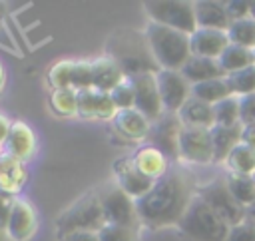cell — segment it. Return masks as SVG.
<instances>
[{
	"label": "cell",
	"mask_w": 255,
	"mask_h": 241,
	"mask_svg": "<svg viewBox=\"0 0 255 241\" xmlns=\"http://www.w3.org/2000/svg\"><path fill=\"white\" fill-rule=\"evenodd\" d=\"M197 187L199 185L187 167L171 165V169L159 177L143 197L135 201L141 225L149 229L179 225L187 207L197 195Z\"/></svg>",
	"instance_id": "6da1fadb"
},
{
	"label": "cell",
	"mask_w": 255,
	"mask_h": 241,
	"mask_svg": "<svg viewBox=\"0 0 255 241\" xmlns=\"http://www.w3.org/2000/svg\"><path fill=\"white\" fill-rule=\"evenodd\" d=\"M128 78L143 74V72H159L151 48L147 44V38L143 32L135 30H118L108 40V54Z\"/></svg>",
	"instance_id": "7a4b0ae2"
},
{
	"label": "cell",
	"mask_w": 255,
	"mask_h": 241,
	"mask_svg": "<svg viewBox=\"0 0 255 241\" xmlns=\"http://www.w3.org/2000/svg\"><path fill=\"white\" fill-rule=\"evenodd\" d=\"M143 34L161 70H181L185 62L191 58L189 34L167 28L163 24H155V22H149Z\"/></svg>",
	"instance_id": "3957f363"
},
{
	"label": "cell",
	"mask_w": 255,
	"mask_h": 241,
	"mask_svg": "<svg viewBox=\"0 0 255 241\" xmlns=\"http://www.w3.org/2000/svg\"><path fill=\"white\" fill-rule=\"evenodd\" d=\"M177 229L189 241H227L231 225H227L199 195H195Z\"/></svg>",
	"instance_id": "277c9868"
},
{
	"label": "cell",
	"mask_w": 255,
	"mask_h": 241,
	"mask_svg": "<svg viewBox=\"0 0 255 241\" xmlns=\"http://www.w3.org/2000/svg\"><path fill=\"white\" fill-rule=\"evenodd\" d=\"M106 225H108V219H106L104 205H102L98 189L84 193L68 209H64L56 219V227H58L60 235L74 233V231H96V233H100Z\"/></svg>",
	"instance_id": "5b68a950"
},
{
	"label": "cell",
	"mask_w": 255,
	"mask_h": 241,
	"mask_svg": "<svg viewBox=\"0 0 255 241\" xmlns=\"http://www.w3.org/2000/svg\"><path fill=\"white\" fill-rule=\"evenodd\" d=\"M143 10L149 16V22L163 24L167 28L193 34L197 30L195 20V2L187 0H149L143 2Z\"/></svg>",
	"instance_id": "8992f818"
},
{
	"label": "cell",
	"mask_w": 255,
	"mask_h": 241,
	"mask_svg": "<svg viewBox=\"0 0 255 241\" xmlns=\"http://www.w3.org/2000/svg\"><path fill=\"white\" fill-rule=\"evenodd\" d=\"M197 195L231 227H235L247 219V209L231 193L227 177H215L213 181L199 185Z\"/></svg>",
	"instance_id": "52a82bcc"
},
{
	"label": "cell",
	"mask_w": 255,
	"mask_h": 241,
	"mask_svg": "<svg viewBox=\"0 0 255 241\" xmlns=\"http://www.w3.org/2000/svg\"><path fill=\"white\" fill-rule=\"evenodd\" d=\"M104 213L110 225H122V227H133L139 229L141 221L137 215L135 199H131L116 181H108L102 187H98Z\"/></svg>",
	"instance_id": "ba28073f"
},
{
	"label": "cell",
	"mask_w": 255,
	"mask_h": 241,
	"mask_svg": "<svg viewBox=\"0 0 255 241\" xmlns=\"http://www.w3.org/2000/svg\"><path fill=\"white\" fill-rule=\"evenodd\" d=\"M179 161L193 163V165L215 163L211 129L183 127L179 135Z\"/></svg>",
	"instance_id": "9c48e42d"
},
{
	"label": "cell",
	"mask_w": 255,
	"mask_h": 241,
	"mask_svg": "<svg viewBox=\"0 0 255 241\" xmlns=\"http://www.w3.org/2000/svg\"><path fill=\"white\" fill-rule=\"evenodd\" d=\"M129 82L135 92V110L139 114H143L151 123L161 120L165 114V108H163V102L159 96L155 72H143V74L131 76Z\"/></svg>",
	"instance_id": "30bf717a"
},
{
	"label": "cell",
	"mask_w": 255,
	"mask_h": 241,
	"mask_svg": "<svg viewBox=\"0 0 255 241\" xmlns=\"http://www.w3.org/2000/svg\"><path fill=\"white\" fill-rule=\"evenodd\" d=\"M155 76L165 112L177 114L191 98V82L181 74V70H159Z\"/></svg>",
	"instance_id": "8fae6325"
},
{
	"label": "cell",
	"mask_w": 255,
	"mask_h": 241,
	"mask_svg": "<svg viewBox=\"0 0 255 241\" xmlns=\"http://www.w3.org/2000/svg\"><path fill=\"white\" fill-rule=\"evenodd\" d=\"M183 123L177 114L165 112L161 120L151 123V131L147 135L149 145L161 149L169 159H179V135H181Z\"/></svg>",
	"instance_id": "7c38bea8"
},
{
	"label": "cell",
	"mask_w": 255,
	"mask_h": 241,
	"mask_svg": "<svg viewBox=\"0 0 255 241\" xmlns=\"http://www.w3.org/2000/svg\"><path fill=\"white\" fill-rule=\"evenodd\" d=\"M118 108L110 94L98 92L94 88L78 92V116L84 120H104L114 121Z\"/></svg>",
	"instance_id": "4fadbf2b"
},
{
	"label": "cell",
	"mask_w": 255,
	"mask_h": 241,
	"mask_svg": "<svg viewBox=\"0 0 255 241\" xmlns=\"http://www.w3.org/2000/svg\"><path fill=\"white\" fill-rule=\"evenodd\" d=\"M116 183L131 197V199H139V197H143L151 187H153V179H149L147 175H143L137 167H135V163H133V159L131 157H122L118 163H116Z\"/></svg>",
	"instance_id": "5bb4252c"
},
{
	"label": "cell",
	"mask_w": 255,
	"mask_h": 241,
	"mask_svg": "<svg viewBox=\"0 0 255 241\" xmlns=\"http://www.w3.org/2000/svg\"><path fill=\"white\" fill-rule=\"evenodd\" d=\"M6 229L12 237V241H28L38 229V215H36L34 205L22 197H16V203H14V209L8 219Z\"/></svg>",
	"instance_id": "9a60e30c"
},
{
	"label": "cell",
	"mask_w": 255,
	"mask_h": 241,
	"mask_svg": "<svg viewBox=\"0 0 255 241\" xmlns=\"http://www.w3.org/2000/svg\"><path fill=\"white\" fill-rule=\"evenodd\" d=\"M191 56H199V58H213L219 60L221 54L229 48L231 40L227 36V32L221 30H209V28H197L191 36Z\"/></svg>",
	"instance_id": "2e32d148"
},
{
	"label": "cell",
	"mask_w": 255,
	"mask_h": 241,
	"mask_svg": "<svg viewBox=\"0 0 255 241\" xmlns=\"http://www.w3.org/2000/svg\"><path fill=\"white\" fill-rule=\"evenodd\" d=\"M2 147H4V153L12 155L20 161H28L36 153V133L26 121L16 120V121H12L10 133Z\"/></svg>",
	"instance_id": "e0dca14e"
},
{
	"label": "cell",
	"mask_w": 255,
	"mask_h": 241,
	"mask_svg": "<svg viewBox=\"0 0 255 241\" xmlns=\"http://www.w3.org/2000/svg\"><path fill=\"white\" fill-rule=\"evenodd\" d=\"M114 127L120 135H124L126 141H141V139H147L151 131V121L143 114H139L135 108L120 110L114 118Z\"/></svg>",
	"instance_id": "ac0fdd59"
},
{
	"label": "cell",
	"mask_w": 255,
	"mask_h": 241,
	"mask_svg": "<svg viewBox=\"0 0 255 241\" xmlns=\"http://www.w3.org/2000/svg\"><path fill=\"white\" fill-rule=\"evenodd\" d=\"M133 163H135V167L143 173V175H147L149 179H153V181H157L159 177H163L169 169H171V163H169V157L161 151V149H157V147H153V145H143V147H139L135 153H133Z\"/></svg>",
	"instance_id": "d6986e66"
},
{
	"label": "cell",
	"mask_w": 255,
	"mask_h": 241,
	"mask_svg": "<svg viewBox=\"0 0 255 241\" xmlns=\"http://www.w3.org/2000/svg\"><path fill=\"white\" fill-rule=\"evenodd\" d=\"M195 20H197V28H209L221 32H227L233 24L227 6L223 2H211V0L195 2Z\"/></svg>",
	"instance_id": "ffe728a7"
},
{
	"label": "cell",
	"mask_w": 255,
	"mask_h": 241,
	"mask_svg": "<svg viewBox=\"0 0 255 241\" xmlns=\"http://www.w3.org/2000/svg\"><path fill=\"white\" fill-rule=\"evenodd\" d=\"M92 72H94V90L104 94H112V90H116L128 78L124 70L110 56H100L92 60Z\"/></svg>",
	"instance_id": "44dd1931"
},
{
	"label": "cell",
	"mask_w": 255,
	"mask_h": 241,
	"mask_svg": "<svg viewBox=\"0 0 255 241\" xmlns=\"http://www.w3.org/2000/svg\"><path fill=\"white\" fill-rule=\"evenodd\" d=\"M28 179L26 161H20L8 153L0 155V191L18 195Z\"/></svg>",
	"instance_id": "7402d4cb"
},
{
	"label": "cell",
	"mask_w": 255,
	"mask_h": 241,
	"mask_svg": "<svg viewBox=\"0 0 255 241\" xmlns=\"http://www.w3.org/2000/svg\"><path fill=\"white\" fill-rule=\"evenodd\" d=\"M183 127H203V129H211L215 127V112L213 106L197 100V98H189L185 102V106L177 112Z\"/></svg>",
	"instance_id": "603a6c76"
},
{
	"label": "cell",
	"mask_w": 255,
	"mask_h": 241,
	"mask_svg": "<svg viewBox=\"0 0 255 241\" xmlns=\"http://www.w3.org/2000/svg\"><path fill=\"white\" fill-rule=\"evenodd\" d=\"M181 74L193 84H201L207 80H217V78H227L225 70L221 68L219 60L213 58H199V56H191L185 66L181 68Z\"/></svg>",
	"instance_id": "cb8c5ba5"
},
{
	"label": "cell",
	"mask_w": 255,
	"mask_h": 241,
	"mask_svg": "<svg viewBox=\"0 0 255 241\" xmlns=\"http://www.w3.org/2000/svg\"><path fill=\"white\" fill-rule=\"evenodd\" d=\"M241 133H243V123L229 125V127L227 125H215V127H211L215 163H225V159L233 151V147L241 143Z\"/></svg>",
	"instance_id": "d4e9b609"
},
{
	"label": "cell",
	"mask_w": 255,
	"mask_h": 241,
	"mask_svg": "<svg viewBox=\"0 0 255 241\" xmlns=\"http://www.w3.org/2000/svg\"><path fill=\"white\" fill-rule=\"evenodd\" d=\"M191 96L209 104V106H215V104L227 100L229 96H233V92H231V86H229L227 78H217V80H207V82H201V84H193Z\"/></svg>",
	"instance_id": "484cf974"
},
{
	"label": "cell",
	"mask_w": 255,
	"mask_h": 241,
	"mask_svg": "<svg viewBox=\"0 0 255 241\" xmlns=\"http://www.w3.org/2000/svg\"><path fill=\"white\" fill-rule=\"evenodd\" d=\"M219 64H221V68L225 70L227 76L237 74L245 68L255 66V50H249V48H243V46H237V44H229V48L221 54Z\"/></svg>",
	"instance_id": "4316f807"
},
{
	"label": "cell",
	"mask_w": 255,
	"mask_h": 241,
	"mask_svg": "<svg viewBox=\"0 0 255 241\" xmlns=\"http://www.w3.org/2000/svg\"><path fill=\"white\" fill-rule=\"evenodd\" d=\"M229 173H239V175H255V149L249 147L247 143H239L233 147V151L227 155L225 163Z\"/></svg>",
	"instance_id": "83f0119b"
},
{
	"label": "cell",
	"mask_w": 255,
	"mask_h": 241,
	"mask_svg": "<svg viewBox=\"0 0 255 241\" xmlns=\"http://www.w3.org/2000/svg\"><path fill=\"white\" fill-rule=\"evenodd\" d=\"M227 183L231 193L235 195V199L249 209L251 205H255V179L251 175H239V173H227Z\"/></svg>",
	"instance_id": "f1b7e54d"
},
{
	"label": "cell",
	"mask_w": 255,
	"mask_h": 241,
	"mask_svg": "<svg viewBox=\"0 0 255 241\" xmlns=\"http://www.w3.org/2000/svg\"><path fill=\"white\" fill-rule=\"evenodd\" d=\"M215 112V125H237L241 123V98L239 96H229L227 100L219 102L213 106Z\"/></svg>",
	"instance_id": "f546056e"
},
{
	"label": "cell",
	"mask_w": 255,
	"mask_h": 241,
	"mask_svg": "<svg viewBox=\"0 0 255 241\" xmlns=\"http://www.w3.org/2000/svg\"><path fill=\"white\" fill-rule=\"evenodd\" d=\"M50 108L60 118L78 116V92L74 90H54L50 96Z\"/></svg>",
	"instance_id": "4dcf8cb0"
},
{
	"label": "cell",
	"mask_w": 255,
	"mask_h": 241,
	"mask_svg": "<svg viewBox=\"0 0 255 241\" xmlns=\"http://www.w3.org/2000/svg\"><path fill=\"white\" fill-rule=\"evenodd\" d=\"M227 36H229L231 44L255 50V20L253 18H245V20L233 22L231 28L227 30Z\"/></svg>",
	"instance_id": "1f68e13d"
},
{
	"label": "cell",
	"mask_w": 255,
	"mask_h": 241,
	"mask_svg": "<svg viewBox=\"0 0 255 241\" xmlns=\"http://www.w3.org/2000/svg\"><path fill=\"white\" fill-rule=\"evenodd\" d=\"M72 70H74V60H58L48 72V80L52 88L72 90Z\"/></svg>",
	"instance_id": "d6a6232c"
},
{
	"label": "cell",
	"mask_w": 255,
	"mask_h": 241,
	"mask_svg": "<svg viewBox=\"0 0 255 241\" xmlns=\"http://www.w3.org/2000/svg\"><path fill=\"white\" fill-rule=\"evenodd\" d=\"M227 82L231 86V92L235 96H249V94H255V66L251 68H245L237 74H231L227 76Z\"/></svg>",
	"instance_id": "836d02e7"
},
{
	"label": "cell",
	"mask_w": 255,
	"mask_h": 241,
	"mask_svg": "<svg viewBox=\"0 0 255 241\" xmlns=\"http://www.w3.org/2000/svg\"><path fill=\"white\" fill-rule=\"evenodd\" d=\"M94 88V72H92V62L88 60H74V70H72V90L74 92H84Z\"/></svg>",
	"instance_id": "e575fe53"
},
{
	"label": "cell",
	"mask_w": 255,
	"mask_h": 241,
	"mask_svg": "<svg viewBox=\"0 0 255 241\" xmlns=\"http://www.w3.org/2000/svg\"><path fill=\"white\" fill-rule=\"evenodd\" d=\"M110 96H112L118 112L120 110H133L135 108V92H133V86H131L129 78H126L116 90H112Z\"/></svg>",
	"instance_id": "d590c367"
},
{
	"label": "cell",
	"mask_w": 255,
	"mask_h": 241,
	"mask_svg": "<svg viewBox=\"0 0 255 241\" xmlns=\"http://www.w3.org/2000/svg\"><path fill=\"white\" fill-rule=\"evenodd\" d=\"M100 241H139L137 229L122 227V225H106L100 231Z\"/></svg>",
	"instance_id": "8d00e7d4"
},
{
	"label": "cell",
	"mask_w": 255,
	"mask_h": 241,
	"mask_svg": "<svg viewBox=\"0 0 255 241\" xmlns=\"http://www.w3.org/2000/svg\"><path fill=\"white\" fill-rule=\"evenodd\" d=\"M227 241H255V223L245 219L243 223L231 227Z\"/></svg>",
	"instance_id": "74e56055"
},
{
	"label": "cell",
	"mask_w": 255,
	"mask_h": 241,
	"mask_svg": "<svg viewBox=\"0 0 255 241\" xmlns=\"http://www.w3.org/2000/svg\"><path fill=\"white\" fill-rule=\"evenodd\" d=\"M225 6H227V12H229V18H231L233 22L251 18V2H247V0L225 2Z\"/></svg>",
	"instance_id": "f35d334b"
},
{
	"label": "cell",
	"mask_w": 255,
	"mask_h": 241,
	"mask_svg": "<svg viewBox=\"0 0 255 241\" xmlns=\"http://www.w3.org/2000/svg\"><path fill=\"white\" fill-rule=\"evenodd\" d=\"M241 123L243 125L255 123V94L241 96Z\"/></svg>",
	"instance_id": "ab89813d"
},
{
	"label": "cell",
	"mask_w": 255,
	"mask_h": 241,
	"mask_svg": "<svg viewBox=\"0 0 255 241\" xmlns=\"http://www.w3.org/2000/svg\"><path fill=\"white\" fill-rule=\"evenodd\" d=\"M14 203H16V195H10V193L0 191V225H4V227L8 225V219L12 215Z\"/></svg>",
	"instance_id": "60d3db41"
},
{
	"label": "cell",
	"mask_w": 255,
	"mask_h": 241,
	"mask_svg": "<svg viewBox=\"0 0 255 241\" xmlns=\"http://www.w3.org/2000/svg\"><path fill=\"white\" fill-rule=\"evenodd\" d=\"M60 241H100V233L96 231H74L60 235Z\"/></svg>",
	"instance_id": "b9f144b4"
},
{
	"label": "cell",
	"mask_w": 255,
	"mask_h": 241,
	"mask_svg": "<svg viewBox=\"0 0 255 241\" xmlns=\"http://www.w3.org/2000/svg\"><path fill=\"white\" fill-rule=\"evenodd\" d=\"M241 141H243V143H247L249 147H253V149H255V123H251V125H243Z\"/></svg>",
	"instance_id": "7bdbcfd3"
},
{
	"label": "cell",
	"mask_w": 255,
	"mask_h": 241,
	"mask_svg": "<svg viewBox=\"0 0 255 241\" xmlns=\"http://www.w3.org/2000/svg\"><path fill=\"white\" fill-rule=\"evenodd\" d=\"M10 127H12V121L4 114H0V145H4V141L10 133Z\"/></svg>",
	"instance_id": "ee69618b"
},
{
	"label": "cell",
	"mask_w": 255,
	"mask_h": 241,
	"mask_svg": "<svg viewBox=\"0 0 255 241\" xmlns=\"http://www.w3.org/2000/svg\"><path fill=\"white\" fill-rule=\"evenodd\" d=\"M0 241H12V237H10V233L4 225H0Z\"/></svg>",
	"instance_id": "f6af8a7d"
},
{
	"label": "cell",
	"mask_w": 255,
	"mask_h": 241,
	"mask_svg": "<svg viewBox=\"0 0 255 241\" xmlns=\"http://www.w3.org/2000/svg\"><path fill=\"white\" fill-rule=\"evenodd\" d=\"M247 219H249V221H253V223H255V205H251V207H249V209H247Z\"/></svg>",
	"instance_id": "bcb514c9"
},
{
	"label": "cell",
	"mask_w": 255,
	"mask_h": 241,
	"mask_svg": "<svg viewBox=\"0 0 255 241\" xmlns=\"http://www.w3.org/2000/svg\"><path fill=\"white\" fill-rule=\"evenodd\" d=\"M4 80H6V74H4V66L0 64V90H2V86H4Z\"/></svg>",
	"instance_id": "7dc6e473"
},
{
	"label": "cell",
	"mask_w": 255,
	"mask_h": 241,
	"mask_svg": "<svg viewBox=\"0 0 255 241\" xmlns=\"http://www.w3.org/2000/svg\"><path fill=\"white\" fill-rule=\"evenodd\" d=\"M251 18H253V20H255V0H253V2H251Z\"/></svg>",
	"instance_id": "c3c4849f"
},
{
	"label": "cell",
	"mask_w": 255,
	"mask_h": 241,
	"mask_svg": "<svg viewBox=\"0 0 255 241\" xmlns=\"http://www.w3.org/2000/svg\"><path fill=\"white\" fill-rule=\"evenodd\" d=\"M0 22H2V6H0Z\"/></svg>",
	"instance_id": "681fc988"
},
{
	"label": "cell",
	"mask_w": 255,
	"mask_h": 241,
	"mask_svg": "<svg viewBox=\"0 0 255 241\" xmlns=\"http://www.w3.org/2000/svg\"><path fill=\"white\" fill-rule=\"evenodd\" d=\"M0 147H2V145H0ZM2 153H4V151H0V155H2Z\"/></svg>",
	"instance_id": "f907efd6"
},
{
	"label": "cell",
	"mask_w": 255,
	"mask_h": 241,
	"mask_svg": "<svg viewBox=\"0 0 255 241\" xmlns=\"http://www.w3.org/2000/svg\"><path fill=\"white\" fill-rule=\"evenodd\" d=\"M253 179H255V175H253Z\"/></svg>",
	"instance_id": "816d5d0a"
}]
</instances>
